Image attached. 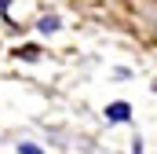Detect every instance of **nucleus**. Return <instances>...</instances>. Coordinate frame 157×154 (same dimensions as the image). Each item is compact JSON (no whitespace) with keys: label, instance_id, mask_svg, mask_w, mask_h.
Wrapping results in <instances>:
<instances>
[{"label":"nucleus","instance_id":"f257e3e1","mask_svg":"<svg viewBox=\"0 0 157 154\" xmlns=\"http://www.w3.org/2000/svg\"><path fill=\"white\" fill-rule=\"evenodd\" d=\"M106 121H110V125L132 121V107H128V103H110V107H106Z\"/></svg>","mask_w":157,"mask_h":154},{"label":"nucleus","instance_id":"7ed1b4c3","mask_svg":"<svg viewBox=\"0 0 157 154\" xmlns=\"http://www.w3.org/2000/svg\"><path fill=\"white\" fill-rule=\"evenodd\" d=\"M18 154H44L37 143H18Z\"/></svg>","mask_w":157,"mask_h":154},{"label":"nucleus","instance_id":"f03ea898","mask_svg":"<svg viewBox=\"0 0 157 154\" xmlns=\"http://www.w3.org/2000/svg\"><path fill=\"white\" fill-rule=\"evenodd\" d=\"M59 26H62V22H59V15H48V18H40V33H55V30H59Z\"/></svg>","mask_w":157,"mask_h":154}]
</instances>
